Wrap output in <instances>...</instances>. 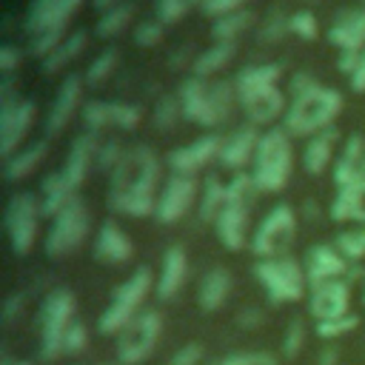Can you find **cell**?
<instances>
[{"label":"cell","mask_w":365,"mask_h":365,"mask_svg":"<svg viewBox=\"0 0 365 365\" xmlns=\"http://www.w3.org/2000/svg\"><path fill=\"white\" fill-rule=\"evenodd\" d=\"M160 157L148 145L125 148L120 165L108 174V194L106 202L114 214L143 220L154 217L157 197H160Z\"/></svg>","instance_id":"obj_1"},{"label":"cell","mask_w":365,"mask_h":365,"mask_svg":"<svg viewBox=\"0 0 365 365\" xmlns=\"http://www.w3.org/2000/svg\"><path fill=\"white\" fill-rule=\"evenodd\" d=\"M97 148H100V137L94 131H83L71 140L63 165L40 182L43 217H57L74 197H80V188H83L88 171L97 163Z\"/></svg>","instance_id":"obj_2"},{"label":"cell","mask_w":365,"mask_h":365,"mask_svg":"<svg viewBox=\"0 0 365 365\" xmlns=\"http://www.w3.org/2000/svg\"><path fill=\"white\" fill-rule=\"evenodd\" d=\"M177 100L182 108V120L200 125V128H220L237 103L234 80L220 77H188L177 88Z\"/></svg>","instance_id":"obj_3"},{"label":"cell","mask_w":365,"mask_h":365,"mask_svg":"<svg viewBox=\"0 0 365 365\" xmlns=\"http://www.w3.org/2000/svg\"><path fill=\"white\" fill-rule=\"evenodd\" d=\"M86 0H31L23 17V31L29 37V51L34 57H48L68 34V20Z\"/></svg>","instance_id":"obj_4"},{"label":"cell","mask_w":365,"mask_h":365,"mask_svg":"<svg viewBox=\"0 0 365 365\" xmlns=\"http://www.w3.org/2000/svg\"><path fill=\"white\" fill-rule=\"evenodd\" d=\"M342 94L334 88V86H322L317 83L314 88L291 97L288 108H285V117H282V128L291 134V137H314L325 128L334 125L336 114L342 111Z\"/></svg>","instance_id":"obj_5"},{"label":"cell","mask_w":365,"mask_h":365,"mask_svg":"<svg viewBox=\"0 0 365 365\" xmlns=\"http://www.w3.org/2000/svg\"><path fill=\"white\" fill-rule=\"evenodd\" d=\"M294 137L282 125H271L262 131L254 163H251V177L259 188V194H279L294 171Z\"/></svg>","instance_id":"obj_6"},{"label":"cell","mask_w":365,"mask_h":365,"mask_svg":"<svg viewBox=\"0 0 365 365\" xmlns=\"http://www.w3.org/2000/svg\"><path fill=\"white\" fill-rule=\"evenodd\" d=\"M157 285V277L148 265H137L134 274H128L108 297L106 308L100 311V319H97V331L103 336H117L145 305L148 294L154 291Z\"/></svg>","instance_id":"obj_7"},{"label":"cell","mask_w":365,"mask_h":365,"mask_svg":"<svg viewBox=\"0 0 365 365\" xmlns=\"http://www.w3.org/2000/svg\"><path fill=\"white\" fill-rule=\"evenodd\" d=\"M77 314V299L71 288H51L37 311V336H40V359L63 356V336L71 328Z\"/></svg>","instance_id":"obj_8"},{"label":"cell","mask_w":365,"mask_h":365,"mask_svg":"<svg viewBox=\"0 0 365 365\" xmlns=\"http://www.w3.org/2000/svg\"><path fill=\"white\" fill-rule=\"evenodd\" d=\"M254 277H257L259 288L265 291V297L274 305L299 302L302 297H308V288H311L302 262L291 254L271 257V259H257L254 262Z\"/></svg>","instance_id":"obj_9"},{"label":"cell","mask_w":365,"mask_h":365,"mask_svg":"<svg viewBox=\"0 0 365 365\" xmlns=\"http://www.w3.org/2000/svg\"><path fill=\"white\" fill-rule=\"evenodd\" d=\"M163 339V314L157 308H143L120 334H117V362L143 365L154 356Z\"/></svg>","instance_id":"obj_10"},{"label":"cell","mask_w":365,"mask_h":365,"mask_svg":"<svg viewBox=\"0 0 365 365\" xmlns=\"http://www.w3.org/2000/svg\"><path fill=\"white\" fill-rule=\"evenodd\" d=\"M91 234V214L83 197H74L57 217H51V225L46 231V254L60 259L83 248V242Z\"/></svg>","instance_id":"obj_11"},{"label":"cell","mask_w":365,"mask_h":365,"mask_svg":"<svg viewBox=\"0 0 365 365\" xmlns=\"http://www.w3.org/2000/svg\"><path fill=\"white\" fill-rule=\"evenodd\" d=\"M297 240V211L288 202L274 205L251 234V254L257 259L285 257Z\"/></svg>","instance_id":"obj_12"},{"label":"cell","mask_w":365,"mask_h":365,"mask_svg":"<svg viewBox=\"0 0 365 365\" xmlns=\"http://www.w3.org/2000/svg\"><path fill=\"white\" fill-rule=\"evenodd\" d=\"M40 197L29 194V191H14L9 197V205H6V234H9V242H11V251L17 257H26L34 242H37V234H40Z\"/></svg>","instance_id":"obj_13"},{"label":"cell","mask_w":365,"mask_h":365,"mask_svg":"<svg viewBox=\"0 0 365 365\" xmlns=\"http://www.w3.org/2000/svg\"><path fill=\"white\" fill-rule=\"evenodd\" d=\"M328 40L331 46L339 48V57H336V68L351 77L356 63H359V54L365 48V6H356V9H342L334 14V23L328 29Z\"/></svg>","instance_id":"obj_14"},{"label":"cell","mask_w":365,"mask_h":365,"mask_svg":"<svg viewBox=\"0 0 365 365\" xmlns=\"http://www.w3.org/2000/svg\"><path fill=\"white\" fill-rule=\"evenodd\" d=\"M200 182L197 177H185V174H171L157 197V208H154V220L163 225H174L180 222L191 208H197L200 200Z\"/></svg>","instance_id":"obj_15"},{"label":"cell","mask_w":365,"mask_h":365,"mask_svg":"<svg viewBox=\"0 0 365 365\" xmlns=\"http://www.w3.org/2000/svg\"><path fill=\"white\" fill-rule=\"evenodd\" d=\"M80 120H83L86 131H94V134L103 128L131 131L140 125L143 108L134 103H123V100H88L80 108Z\"/></svg>","instance_id":"obj_16"},{"label":"cell","mask_w":365,"mask_h":365,"mask_svg":"<svg viewBox=\"0 0 365 365\" xmlns=\"http://www.w3.org/2000/svg\"><path fill=\"white\" fill-rule=\"evenodd\" d=\"M220 148H222V134H202L185 145H177L174 151H168V168L171 174H185V177H197L205 165L220 160Z\"/></svg>","instance_id":"obj_17"},{"label":"cell","mask_w":365,"mask_h":365,"mask_svg":"<svg viewBox=\"0 0 365 365\" xmlns=\"http://www.w3.org/2000/svg\"><path fill=\"white\" fill-rule=\"evenodd\" d=\"M308 285H322V282H334V279H354V265L342 257V251L334 242H317L305 251L302 259Z\"/></svg>","instance_id":"obj_18"},{"label":"cell","mask_w":365,"mask_h":365,"mask_svg":"<svg viewBox=\"0 0 365 365\" xmlns=\"http://www.w3.org/2000/svg\"><path fill=\"white\" fill-rule=\"evenodd\" d=\"M37 117V106L26 97L0 106V157L9 160L14 151L23 148V140L29 137Z\"/></svg>","instance_id":"obj_19"},{"label":"cell","mask_w":365,"mask_h":365,"mask_svg":"<svg viewBox=\"0 0 365 365\" xmlns=\"http://www.w3.org/2000/svg\"><path fill=\"white\" fill-rule=\"evenodd\" d=\"M308 314L317 322L351 314V279H334L308 288Z\"/></svg>","instance_id":"obj_20"},{"label":"cell","mask_w":365,"mask_h":365,"mask_svg":"<svg viewBox=\"0 0 365 365\" xmlns=\"http://www.w3.org/2000/svg\"><path fill=\"white\" fill-rule=\"evenodd\" d=\"M259 137H262V131H259L257 125H251V123L234 128L231 134L222 137V148H220V160H217V165L225 168V171H234V174L245 171V165L254 163Z\"/></svg>","instance_id":"obj_21"},{"label":"cell","mask_w":365,"mask_h":365,"mask_svg":"<svg viewBox=\"0 0 365 365\" xmlns=\"http://www.w3.org/2000/svg\"><path fill=\"white\" fill-rule=\"evenodd\" d=\"M83 86L86 83H83L80 74L63 77V83H60V88H57V94L51 100V108L46 114V134L48 137H57L71 123V117L83 108Z\"/></svg>","instance_id":"obj_22"},{"label":"cell","mask_w":365,"mask_h":365,"mask_svg":"<svg viewBox=\"0 0 365 365\" xmlns=\"http://www.w3.org/2000/svg\"><path fill=\"white\" fill-rule=\"evenodd\" d=\"M248 217H251V202L225 200L220 217L214 220V234L222 248L242 251L248 245Z\"/></svg>","instance_id":"obj_23"},{"label":"cell","mask_w":365,"mask_h":365,"mask_svg":"<svg viewBox=\"0 0 365 365\" xmlns=\"http://www.w3.org/2000/svg\"><path fill=\"white\" fill-rule=\"evenodd\" d=\"M91 254H94V259L103 262V265H111V268H114V265H125V262L134 259V242H131V237L123 231L120 222L106 220V222L97 228V234H94V248H91Z\"/></svg>","instance_id":"obj_24"},{"label":"cell","mask_w":365,"mask_h":365,"mask_svg":"<svg viewBox=\"0 0 365 365\" xmlns=\"http://www.w3.org/2000/svg\"><path fill=\"white\" fill-rule=\"evenodd\" d=\"M188 254H185V245L174 242L165 248L163 254V262H160V274H157V285H154V294L163 299V302H171L188 282Z\"/></svg>","instance_id":"obj_25"},{"label":"cell","mask_w":365,"mask_h":365,"mask_svg":"<svg viewBox=\"0 0 365 365\" xmlns=\"http://www.w3.org/2000/svg\"><path fill=\"white\" fill-rule=\"evenodd\" d=\"M237 103H240L245 120H248L251 125H257V128H259V125H274V120L285 117V108H288L285 94H282L279 86H271V88L245 94V97H240Z\"/></svg>","instance_id":"obj_26"},{"label":"cell","mask_w":365,"mask_h":365,"mask_svg":"<svg viewBox=\"0 0 365 365\" xmlns=\"http://www.w3.org/2000/svg\"><path fill=\"white\" fill-rule=\"evenodd\" d=\"M231 288H234V279H231L228 268H222V265L208 268L197 282V308L202 314H217L228 302Z\"/></svg>","instance_id":"obj_27"},{"label":"cell","mask_w":365,"mask_h":365,"mask_svg":"<svg viewBox=\"0 0 365 365\" xmlns=\"http://www.w3.org/2000/svg\"><path fill=\"white\" fill-rule=\"evenodd\" d=\"M365 180V137L362 134H351L342 143V151L334 163V185L336 188H348L354 182Z\"/></svg>","instance_id":"obj_28"},{"label":"cell","mask_w":365,"mask_h":365,"mask_svg":"<svg viewBox=\"0 0 365 365\" xmlns=\"http://www.w3.org/2000/svg\"><path fill=\"white\" fill-rule=\"evenodd\" d=\"M336 145H339V131L334 125L325 128V131H319V134H314V137H308L305 140V148H302V168L311 177H319L331 163H336L334 160Z\"/></svg>","instance_id":"obj_29"},{"label":"cell","mask_w":365,"mask_h":365,"mask_svg":"<svg viewBox=\"0 0 365 365\" xmlns=\"http://www.w3.org/2000/svg\"><path fill=\"white\" fill-rule=\"evenodd\" d=\"M334 222H348V225H365V180L348 185V188H336L331 208H328Z\"/></svg>","instance_id":"obj_30"},{"label":"cell","mask_w":365,"mask_h":365,"mask_svg":"<svg viewBox=\"0 0 365 365\" xmlns=\"http://www.w3.org/2000/svg\"><path fill=\"white\" fill-rule=\"evenodd\" d=\"M46 154H48V143H46V140L29 143L26 148H20V151H14L9 160H3V177H6L9 182H20V180L31 177V174L43 165Z\"/></svg>","instance_id":"obj_31"},{"label":"cell","mask_w":365,"mask_h":365,"mask_svg":"<svg viewBox=\"0 0 365 365\" xmlns=\"http://www.w3.org/2000/svg\"><path fill=\"white\" fill-rule=\"evenodd\" d=\"M279 77H282V66H279V63H257V66L240 68V71L234 74L237 100L245 97V94H254V91L271 88V86H279Z\"/></svg>","instance_id":"obj_32"},{"label":"cell","mask_w":365,"mask_h":365,"mask_svg":"<svg viewBox=\"0 0 365 365\" xmlns=\"http://www.w3.org/2000/svg\"><path fill=\"white\" fill-rule=\"evenodd\" d=\"M225 205V182L217 177V174H208L202 182H200V200H197V217L200 222H211L220 217Z\"/></svg>","instance_id":"obj_33"},{"label":"cell","mask_w":365,"mask_h":365,"mask_svg":"<svg viewBox=\"0 0 365 365\" xmlns=\"http://www.w3.org/2000/svg\"><path fill=\"white\" fill-rule=\"evenodd\" d=\"M86 43H88V34H86L83 29H77V31L66 34V40H63V43H60L48 57H43V74H54V71L66 68L68 63H74V60L83 54Z\"/></svg>","instance_id":"obj_34"},{"label":"cell","mask_w":365,"mask_h":365,"mask_svg":"<svg viewBox=\"0 0 365 365\" xmlns=\"http://www.w3.org/2000/svg\"><path fill=\"white\" fill-rule=\"evenodd\" d=\"M234 54H237V43H214L191 60V71L194 77H214L220 68H225L234 60Z\"/></svg>","instance_id":"obj_35"},{"label":"cell","mask_w":365,"mask_h":365,"mask_svg":"<svg viewBox=\"0 0 365 365\" xmlns=\"http://www.w3.org/2000/svg\"><path fill=\"white\" fill-rule=\"evenodd\" d=\"M251 23H254V11H248V9L222 14L211 23V37H214V43H237L240 34H245L251 29Z\"/></svg>","instance_id":"obj_36"},{"label":"cell","mask_w":365,"mask_h":365,"mask_svg":"<svg viewBox=\"0 0 365 365\" xmlns=\"http://www.w3.org/2000/svg\"><path fill=\"white\" fill-rule=\"evenodd\" d=\"M131 17H134V6L120 0V3L108 6V9L100 14V20H97L94 31H97V37H103V40H111V37H117V34H123V31L128 29Z\"/></svg>","instance_id":"obj_37"},{"label":"cell","mask_w":365,"mask_h":365,"mask_svg":"<svg viewBox=\"0 0 365 365\" xmlns=\"http://www.w3.org/2000/svg\"><path fill=\"white\" fill-rule=\"evenodd\" d=\"M334 245L342 251V257L354 268H359V262L365 259V225H351V228L339 231L334 237Z\"/></svg>","instance_id":"obj_38"},{"label":"cell","mask_w":365,"mask_h":365,"mask_svg":"<svg viewBox=\"0 0 365 365\" xmlns=\"http://www.w3.org/2000/svg\"><path fill=\"white\" fill-rule=\"evenodd\" d=\"M117 60H120L117 48H103V51L88 63V68H86V74H83V83H86V86H100V83H106V80L114 74Z\"/></svg>","instance_id":"obj_39"},{"label":"cell","mask_w":365,"mask_h":365,"mask_svg":"<svg viewBox=\"0 0 365 365\" xmlns=\"http://www.w3.org/2000/svg\"><path fill=\"white\" fill-rule=\"evenodd\" d=\"M359 328V317L356 314H348V317H336V319H325V322H314V334L322 339V342H334V339H342L348 334H354Z\"/></svg>","instance_id":"obj_40"},{"label":"cell","mask_w":365,"mask_h":365,"mask_svg":"<svg viewBox=\"0 0 365 365\" xmlns=\"http://www.w3.org/2000/svg\"><path fill=\"white\" fill-rule=\"evenodd\" d=\"M180 120H182V108H180L177 94L157 100V106H154V111H151V125H154L157 131H171Z\"/></svg>","instance_id":"obj_41"},{"label":"cell","mask_w":365,"mask_h":365,"mask_svg":"<svg viewBox=\"0 0 365 365\" xmlns=\"http://www.w3.org/2000/svg\"><path fill=\"white\" fill-rule=\"evenodd\" d=\"M305 339H308V328H305V319L294 317V319L288 322L285 334H282V342H279V351H282V356H285V359H297V356L302 354V348H305Z\"/></svg>","instance_id":"obj_42"},{"label":"cell","mask_w":365,"mask_h":365,"mask_svg":"<svg viewBox=\"0 0 365 365\" xmlns=\"http://www.w3.org/2000/svg\"><path fill=\"white\" fill-rule=\"evenodd\" d=\"M205 0H154V11L160 23H177L180 17H185L191 9H202Z\"/></svg>","instance_id":"obj_43"},{"label":"cell","mask_w":365,"mask_h":365,"mask_svg":"<svg viewBox=\"0 0 365 365\" xmlns=\"http://www.w3.org/2000/svg\"><path fill=\"white\" fill-rule=\"evenodd\" d=\"M288 29L291 34H297L299 40H314L319 34V23H317V14L311 9H297L288 14Z\"/></svg>","instance_id":"obj_44"},{"label":"cell","mask_w":365,"mask_h":365,"mask_svg":"<svg viewBox=\"0 0 365 365\" xmlns=\"http://www.w3.org/2000/svg\"><path fill=\"white\" fill-rule=\"evenodd\" d=\"M123 154H125V148L111 137V140H100V148H97V163H94V168H100V171H106V174H111L117 165H120V160H123Z\"/></svg>","instance_id":"obj_45"},{"label":"cell","mask_w":365,"mask_h":365,"mask_svg":"<svg viewBox=\"0 0 365 365\" xmlns=\"http://www.w3.org/2000/svg\"><path fill=\"white\" fill-rule=\"evenodd\" d=\"M86 348H88V328H86V322L74 319L63 336V356H80Z\"/></svg>","instance_id":"obj_46"},{"label":"cell","mask_w":365,"mask_h":365,"mask_svg":"<svg viewBox=\"0 0 365 365\" xmlns=\"http://www.w3.org/2000/svg\"><path fill=\"white\" fill-rule=\"evenodd\" d=\"M214 365H277V359L268 351H240V354H228L217 359Z\"/></svg>","instance_id":"obj_47"},{"label":"cell","mask_w":365,"mask_h":365,"mask_svg":"<svg viewBox=\"0 0 365 365\" xmlns=\"http://www.w3.org/2000/svg\"><path fill=\"white\" fill-rule=\"evenodd\" d=\"M285 34H291V29H288V14H268V20L259 26V40L262 43H277V40H282Z\"/></svg>","instance_id":"obj_48"},{"label":"cell","mask_w":365,"mask_h":365,"mask_svg":"<svg viewBox=\"0 0 365 365\" xmlns=\"http://www.w3.org/2000/svg\"><path fill=\"white\" fill-rule=\"evenodd\" d=\"M202 359H205V348H202V342L191 339V342L180 345V348L171 354L168 365H202Z\"/></svg>","instance_id":"obj_49"},{"label":"cell","mask_w":365,"mask_h":365,"mask_svg":"<svg viewBox=\"0 0 365 365\" xmlns=\"http://www.w3.org/2000/svg\"><path fill=\"white\" fill-rule=\"evenodd\" d=\"M23 63V51L14 43H3L0 46V80H14V71Z\"/></svg>","instance_id":"obj_50"},{"label":"cell","mask_w":365,"mask_h":365,"mask_svg":"<svg viewBox=\"0 0 365 365\" xmlns=\"http://www.w3.org/2000/svg\"><path fill=\"white\" fill-rule=\"evenodd\" d=\"M160 40H163V23L160 20H143V23H137V29H134V43L137 46L151 48Z\"/></svg>","instance_id":"obj_51"},{"label":"cell","mask_w":365,"mask_h":365,"mask_svg":"<svg viewBox=\"0 0 365 365\" xmlns=\"http://www.w3.org/2000/svg\"><path fill=\"white\" fill-rule=\"evenodd\" d=\"M245 3L248 0H205L202 3V14H208V17H222V14H231V11H240V9H245Z\"/></svg>","instance_id":"obj_52"},{"label":"cell","mask_w":365,"mask_h":365,"mask_svg":"<svg viewBox=\"0 0 365 365\" xmlns=\"http://www.w3.org/2000/svg\"><path fill=\"white\" fill-rule=\"evenodd\" d=\"M319 80L311 74V71H297L291 80H288V91H291V97H297V94H302V91H308V88H314Z\"/></svg>","instance_id":"obj_53"},{"label":"cell","mask_w":365,"mask_h":365,"mask_svg":"<svg viewBox=\"0 0 365 365\" xmlns=\"http://www.w3.org/2000/svg\"><path fill=\"white\" fill-rule=\"evenodd\" d=\"M339 359H342V354H339V348L334 342H325L317 351V365H339Z\"/></svg>","instance_id":"obj_54"},{"label":"cell","mask_w":365,"mask_h":365,"mask_svg":"<svg viewBox=\"0 0 365 365\" xmlns=\"http://www.w3.org/2000/svg\"><path fill=\"white\" fill-rule=\"evenodd\" d=\"M23 311V294H11L9 299H6V305H3V319L6 322H14V317Z\"/></svg>","instance_id":"obj_55"},{"label":"cell","mask_w":365,"mask_h":365,"mask_svg":"<svg viewBox=\"0 0 365 365\" xmlns=\"http://www.w3.org/2000/svg\"><path fill=\"white\" fill-rule=\"evenodd\" d=\"M237 322H240V328H257V325H262V311L259 308H245V311H240Z\"/></svg>","instance_id":"obj_56"},{"label":"cell","mask_w":365,"mask_h":365,"mask_svg":"<svg viewBox=\"0 0 365 365\" xmlns=\"http://www.w3.org/2000/svg\"><path fill=\"white\" fill-rule=\"evenodd\" d=\"M348 83H351V88H354V91H365V48H362V54H359V63H356L354 74L348 77Z\"/></svg>","instance_id":"obj_57"},{"label":"cell","mask_w":365,"mask_h":365,"mask_svg":"<svg viewBox=\"0 0 365 365\" xmlns=\"http://www.w3.org/2000/svg\"><path fill=\"white\" fill-rule=\"evenodd\" d=\"M0 365H29L26 359H14V356H9V354H3V359H0Z\"/></svg>","instance_id":"obj_58"},{"label":"cell","mask_w":365,"mask_h":365,"mask_svg":"<svg viewBox=\"0 0 365 365\" xmlns=\"http://www.w3.org/2000/svg\"><path fill=\"white\" fill-rule=\"evenodd\" d=\"M305 214H308L311 220L317 217V202H314V200H308V202H305Z\"/></svg>","instance_id":"obj_59"},{"label":"cell","mask_w":365,"mask_h":365,"mask_svg":"<svg viewBox=\"0 0 365 365\" xmlns=\"http://www.w3.org/2000/svg\"><path fill=\"white\" fill-rule=\"evenodd\" d=\"M114 3H120V0H94V6H97V9H103V11H106L108 6H114Z\"/></svg>","instance_id":"obj_60"},{"label":"cell","mask_w":365,"mask_h":365,"mask_svg":"<svg viewBox=\"0 0 365 365\" xmlns=\"http://www.w3.org/2000/svg\"><path fill=\"white\" fill-rule=\"evenodd\" d=\"M362 302H365V277H362Z\"/></svg>","instance_id":"obj_61"},{"label":"cell","mask_w":365,"mask_h":365,"mask_svg":"<svg viewBox=\"0 0 365 365\" xmlns=\"http://www.w3.org/2000/svg\"><path fill=\"white\" fill-rule=\"evenodd\" d=\"M97 365H108V362H97Z\"/></svg>","instance_id":"obj_62"}]
</instances>
